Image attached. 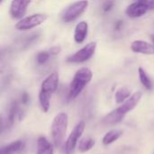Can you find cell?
Masks as SVG:
<instances>
[{"label": "cell", "instance_id": "obj_1", "mask_svg": "<svg viewBox=\"0 0 154 154\" xmlns=\"http://www.w3.org/2000/svg\"><path fill=\"white\" fill-rule=\"evenodd\" d=\"M142 92L138 91L132 95V97L122 104L119 107L113 110L109 114H107L102 120V122L106 125H116L123 120L126 114L131 112L140 102L142 98Z\"/></svg>", "mask_w": 154, "mask_h": 154}, {"label": "cell", "instance_id": "obj_2", "mask_svg": "<svg viewBox=\"0 0 154 154\" xmlns=\"http://www.w3.org/2000/svg\"><path fill=\"white\" fill-rule=\"evenodd\" d=\"M93 77V73L88 68H81L79 69L74 75L69 89V97L71 99L76 98L85 88V87L91 81Z\"/></svg>", "mask_w": 154, "mask_h": 154}, {"label": "cell", "instance_id": "obj_3", "mask_svg": "<svg viewBox=\"0 0 154 154\" xmlns=\"http://www.w3.org/2000/svg\"><path fill=\"white\" fill-rule=\"evenodd\" d=\"M68 125H69V116L65 112L59 113L53 118L51 130L53 143L56 147H60L63 143L64 137L66 135Z\"/></svg>", "mask_w": 154, "mask_h": 154}, {"label": "cell", "instance_id": "obj_4", "mask_svg": "<svg viewBox=\"0 0 154 154\" xmlns=\"http://www.w3.org/2000/svg\"><path fill=\"white\" fill-rule=\"evenodd\" d=\"M88 1H77L70 4L63 12L61 15V19L65 23H70L79 18L88 8Z\"/></svg>", "mask_w": 154, "mask_h": 154}, {"label": "cell", "instance_id": "obj_5", "mask_svg": "<svg viewBox=\"0 0 154 154\" xmlns=\"http://www.w3.org/2000/svg\"><path fill=\"white\" fill-rule=\"evenodd\" d=\"M46 20H47V15L45 14H42V13L33 14L32 15H29L20 20L16 23L15 28L18 31H28L30 29L35 28L42 24Z\"/></svg>", "mask_w": 154, "mask_h": 154}, {"label": "cell", "instance_id": "obj_6", "mask_svg": "<svg viewBox=\"0 0 154 154\" xmlns=\"http://www.w3.org/2000/svg\"><path fill=\"white\" fill-rule=\"evenodd\" d=\"M85 127H86V123L84 121H80L75 125V127L71 131L69 138L67 139V141L65 143V152H66V154H73L77 144H79L78 143L79 140L80 139L81 135L84 133Z\"/></svg>", "mask_w": 154, "mask_h": 154}, {"label": "cell", "instance_id": "obj_7", "mask_svg": "<svg viewBox=\"0 0 154 154\" xmlns=\"http://www.w3.org/2000/svg\"><path fill=\"white\" fill-rule=\"evenodd\" d=\"M96 49H97V42H91L88 43L87 45H85L80 50H79L78 51H76L74 54L69 56L67 59V61L71 62V63L85 62V61L88 60L95 54Z\"/></svg>", "mask_w": 154, "mask_h": 154}, {"label": "cell", "instance_id": "obj_8", "mask_svg": "<svg viewBox=\"0 0 154 154\" xmlns=\"http://www.w3.org/2000/svg\"><path fill=\"white\" fill-rule=\"evenodd\" d=\"M148 11H150L148 1L140 0L130 4L125 10V14L131 18H138L144 15Z\"/></svg>", "mask_w": 154, "mask_h": 154}, {"label": "cell", "instance_id": "obj_9", "mask_svg": "<svg viewBox=\"0 0 154 154\" xmlns=\"http://www.w3.org/2000/svg\"><path fill=\"white\" fill-rule=\"evenodd\" d=\"M60 80V75L58 72H52L48 77L45 78V79L42 81L41 85V90L40 93L51 96L56 91Z\"/></svg>", "mask_w": 154, "mask_h": 154}, {"label": "cell", "instance_id": "obj_10", "mask_svg": "<svg viewBox=\"0 0 154 154\" xmlns=\"http://www.w3.org/2000/svg\"><path fill=\"white\" fill-rule=\"evenodd\" d=\"M31 4L29 0H14L11 2L10 5V14L11 16L14 19H23L26 14L27 7Z\"/></svg>", "mask_w": 154, "mask_h": 154}, {"label": "cell", "instance_id": "obj_11", "mask_svg": "<svg viewBox=\"0 0 154 154\" xmlns=\"http://www.w3.org/2000/svg\"><path fill=\"white\" fill-rule=\"evenodd\" d=\"M131 50L135 53H142V54H154L153 44H151L147 42L142 40L134 41L131 43Z\"/></svg>", "mask_w": 154, "mask_h": 154}, {"label": "cell", "instance_id": "obj_12", "mask_svg": "<svg viewBox=\"0 0 154 154\" xmlns=\"http://www.w3.org/2000/svg\"><path fill=\"white\" fill-rule=\"evenodd\" d=\"M88 32V23L86 21H81L77 23L74 31V40L77 43H82Z\"/></svg>", "mask_w": 154, "mask_h": 154}, {"label": "cell", "instance_id": "obj_13", "mask_svg": "<svg viewBox=\"0 0 154 154\" xmlns=\"http://www.w3.org/2000/svg\"><path fill=\"white\" fill-rule=\"evenodd\" d=\"M52 143L44 136H40L37 140V154H53Z\"/></svg>", "mask_w": 154, "mask_h": 154}, {"label": "cell", "instance_id": "obj_14", "mask_svg": "<svg viewBox=\"0 0 154 154\" xmlns=\"http://www.w3.org/2000/svg\"><path fill=\"white\" fill-rule=\"evenodd\" d=\"M24 143L23 141H14L7 145L2 147L1 149V154H15L24 149Z\"/></svg>", "mask_w": 154, "mask_h": 154}, {"label": "cell", "instance_id": "obj_15", "mask_svg": "<svg viewBox=\"0 0 154 154\" xmlns=\"http://www.w3.org/2000/svg\"><path fill=\"white\" fill-rule=\"evenodd\" d=\"M21 110H20V106H19V103L17 101H14L10 106V109H9V112H8V116H7V119H6V125L7 126H11L15 118L17 116H21Z\"/></svg>", "mask_w": 154, "mask_h": 154}, {"label": "cell", "instance_id": "obj_16", "mask_svg": "<svg viewBox=\"0 0 154 154\" xmlns=\"http://www.w3.org/2000/svg\"><path fill=\"white\" fill-rule=\"evenodd\" d=\"M131 97H132L131 96V89L126 88V87H123V88H120L116 92L115 98H116V102L117 104H124Z\"/></svg>", "mask_w": 154, "mask_h": 154}, {"label": "cell", "instance_id": "obj_17", "mask_svg": "<svg viewBox=\"0 0 154 154\" xmlns=\"http://www.w3.org/2000/svg\"><path fill=\"white\" fill-rule=\"evenodd\" d=\"M123 134V131L121 130H112L107 132L104 137H103V144L105 145H109L113 143H115L116 141H117Z\"/></svg>", "mask_w": 154, "mask_h": 154}, {"label": "cell", "instance_id": "obj_18", "mask_svg": "<svg viewBox=\"0 0 154 154\" xmlns=\"http://www.w3.org/2000/svg\"><path fill=\"white\" fill-rule=\"evenodd\" d=\"M95 145V140L91 137H84L79 141L78 149L81 152H86L91 150Z\"/></svg>", "mask_w": 154, "mask_h": 154}, {"label": "cell", "instance_id": "obj_19", "mask_svg": "<svg viewBox=\"0 0 154 154\" xmlns=\"http://www.w3.org/2000/svg\"><path fill=\"white\" fill-rule=\"evenodd\" d=\"M138 73H139V78H140V81L141 83L143 84V86L148 89V90H151L152 88V79H150V77L148 76V74L146 73V71L143 69V68H139L138 69Z\"/></svg>", "mask_w": 154, "mask_h": 154}, {"label": "cell", "instance_id": "obj_20", "mask_svg": "<svg viewBox=\"0 0 154 154\" xmlns=\"http://www.w3.org/2000/svg\"><path fill=\"white\" fill-rule=\"evenodd\" d=\"M51 53L48 51H41L38 53V55L36 56V61L38 64L40 65H42V64H45L49 60H50V57H51Z\"/></svg>", "mask_w": 154, "mask_h": 154}, {"label": "cell", "instance_id": "obj_21", "mask_svg": "<svg viewBox=\"0 0 154 154\" xmlns=\"http://www.w3.org/2000/svg\"><path fill=\"white\" fill-rule=\"evenodd\" d=\"M114 6V2L113 1H106L103 3L102 8L105 12H108L112 9V7Z\"/></svg>", "mask_w": 154, "mask_h": 154}, {"label": "cell", "instance_id": "obj_22", "mask_svg": "<svg viewBox=\"0 0 154 154\" xmlns=\"http://www.w3.org/2000/svg\"><path fill=\"white\" fill-rule=\"evenodd\" d=\"M49 52L51 55H57L58 53L60 52V46H53L49 50Z\"/></svg>", "mask_w": 154, "mask_h": 154}, {"label": "cell", "instance_id": "obj_23", "mask_svg": "<svg viewBox=\"0 0 154 154\" xmlns=\"http://www.w3.org/2000/svg\"><path fill=\"white\" fill-rule=\"evenodd\" d=\"M28 101H29L28 94H27L26 92H23V93L22 94V97H21V102H22V104L25 105V104L28 103Z\"/></svg>", "mask_w": 154, "mask_h": 154}, {"label": "cell", "instance_id": "obj_24", "mask_svg": "<svg viewBox=\"0 0 154 154\" xmlns=\"http://www.w3.org/2000/svg\"><path fill=\"white\" fill-rule=\"evenodd\" d=\"M150 10H154V1H148Z\"/></svg>", "mask_w": 154, "mask_h": 154}, {"label": "cell", "instance_id": "obj_25", "mask_svg": "<svg viewBox=\"0 0 154 154\" xmlns=\"http://www.w3.org/2000/svg\"><path fill=\"white\" fill-rule=\"evenodd\" d=\"M151 39H152V43H153L154 46V34H152V35H151Z\"/></svg>", "mask_w": 154, "mask_h": 154}]
</instances>
